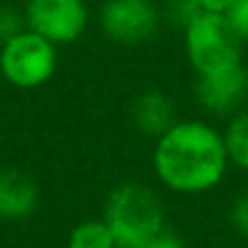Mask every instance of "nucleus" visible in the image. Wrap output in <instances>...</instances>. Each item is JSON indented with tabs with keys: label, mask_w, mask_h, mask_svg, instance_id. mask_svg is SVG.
<instances>
[{
	"label": "nucleus",
	"mask_w": 248,
	"mask_h": 248,
	"mask_svg": "<svg viewBox=\"0 0 248 248\" xmlns=\"http://www.w3.org/2000/svg\"><path fill=\"white\" fill-rule=\"evenodd\" d=\"M102 219L119 248H139L166 226V209L149 185L122 183L107 195Z\"/></svg>",
	"instance_id": "f03ea898"
},
{
	"label": "nucleus",
	"mask_w": 248,
	"mask_h": 248,
	"mask_svg": "<svg viewBox=\"0 0 248 248\" xmlns=\"http://www.w3.org/2000/svg\"><path fill=\"white\" fill-rule=\"evenodd\" d=\"M132 119L137 124V129L149 139H161L178 122L173 100L158 88H149V90H144L134 97Z\"/></svg>",
	"instance_id": "1a4fd4ad"
},
{
	"label": "nucleus",
	"mask_w": 248,
	"mask_h": 248,
	"mask_svg": "<svg viewBox=\"0 0 248 248\" xmlns=\"http://www.w3.org/2000/svg\"><path fill=\"white\" fill-rule=\"evenodd\" d=\"M248 95V71L243 63L200 73L195 85V97L204 112L226 114L241 107V102Z\"/></svg>",
	"instance_id": "0eeeda50"
},
{
	"label": "nucleus",
	"mask_w": 248,
	"mask_h": 248,
	"mask_svg": "<svg viewBox=\"0 0 248 248\" xmlns=\"http://www.w3.org/2000/svg\"><path fill=\"white\" fill-rule=\"evenodd\" d=\"M139 248H185V241H183V236L175 231V229H170L168 224L161 229V231H156L149 241H144Z\"/></svg>",
	"instance_id": "dca6fc26"
},
{
	"label": "nucleus",
	"mask_w": 248,
	"mask_h": 248,
	"mask_svg": "<svg viewBox=\"0 0 248 248\" xmlns=\"http://www.w3.org/2000/svg\"><path fill=\"white\" fill-rule=\"evenodd\" d=\"M224 144L229 161L248 173V109L238 112L224 132Z\"/></svg>",
	"instance_id": "9b49d317"
},
{
	"label": "nucleus",
	"mask_w": 248,
	"mask_h": 248,
	"mask_svg": "<svg viewBox=\"0 0 248 248\" xmlns=\"http://www.w3.org/2000/svg\"><path fill=\"white\" fill-rule=\"evenodd\" d=\"M229 224L241 238H248V192H241L229 207Z\"/></svg>",
	"instance_id": "4468645a"
},
{
	"label": "nucleus",
	"mask_w": 248,
	"mask_h": 248,
	"mask_svg": "<svg viewBox=\"0 0 248 248\" xmlns=\"http://www.w3.org/2000/svg\"><path fill=\"white\" fill-rule=\"evenodd\" d=\"M27 30L51 44H71L88 27V8L83 0H27Z\"/></svg>",
	"instance_id": "423d86ee"
},
{
	"label": "nucleus",
	"mask_w": 248,
	"mask_h": 248,
	"mask_svg": "<svg viewBox=\"0 0 248 248\" xmlns=\"http://www.w3.org/2000/svg\"><path fill=\"white\" fill-rule=\"evenodd\" d=\"M56 66V44L39 37L32 30L20 32L8 44L0 46V73L15 88H42L54 78Z\"/></svg>",
	"instance_id": "20e7f679"
},
{
	"label": "nucleus",
	"mask_w": 248,
	"mask_h": 248,
	"mask_svg": "<svg viewBox=\"0 0 248 248\" xmlns=\"http://www.w3.org/2000/svg\"><path fill=\"white\" fill-rule=\"evenodd\" d=\"M25 30H27L25 10L15 5H0V46L8 44L13 37H17Z\"/></svg>",
	"instance_id": "f8f14e48"
},
{
	"label": "nucleus",
	"mask_w": 248,
	"mask_h": 248,
	"mask_svg": "<svg viewBox=\"0 0 248 248\" xmlns=\"http://www.w3.org/2000/svg\"><path fill=\"white\" fill-rule=\"evenodd\" d=\"M202 10H200V5L195 3V0H168L166 3V13H161V17L166 15L168 20H173L183 32H185V27L200 15Z\"/></svg>",
	"instance_id": "ddd939ff"
},
{
	"label": "nucleus",
	"mask_w": 248,
	"mask_h": 248,
	"mask_svg": "<svg viewBox=\"0 0 248 248\" xmlns=\"http://www.w3.org/2000/svg\"><path fill=\"white\" fill-rule=\"evenodd\" d=\"M226 20L238 34V39L248 42V0H233V5L226 13Z\"/></svg>",
	"instance_id": "2eb2a0df"
},
{
	"label": "nucleus",
	"mask_w": 248,
	"mask_h": 248,
	"mask_svg": "<svg viewBox=\"0 0 248 248\" xmlns=\"http://www.w3.org/2000/svg\"><path fill=\"white\" fill-rule=\"evenodd\" d=\"M68 248H119L105 219H85L68 233Z\"/></svg>",
	"instance_id": "9d476101"
},
{
	"label": "nucleus",
	"mask_w": 248,
	"mask_h": 248,
	"mask_svg": "<svg viewBox=\"0 0 248 248\" xmlns=\"http://www.w3.org/2000/svg\"><path fill=\"white\" fill-rule=\"evenodd\" d=\"M39 207L37 183L17 170L0 168V221H22L30 219Z\"/></svg>",
	"instance_id": "6e6552de"
},
{
	"label": "nucleus",
	"mask_w": 248,
	"mask_h": 248,
	"mask_svg": "<svg viewBox=\"0 0 248 248\" xmlns=\"http://www.w3.org/2000/svg\"><path fill=\"white\" fill-rule=\"evenodd\" d=\"M229 168L224 134L204 122H175L156 139L154 170L158 180L180 195L214 190Z\"/></svg>",
	"instance_id": "f257e3e1"
},
{
	"label": "nucleus",
	"mask_w": 248,
	"mask_h": 248,
	"mask_svg": "<svg viewBox=\"0 0 248 248\" xmlns=\"http://www.w3.org/2000/svg\"><path fill=\"white\" fill-rule=\"evenodd\" d=\"M161 25V10L154 0H107L100 10L102 34L124 46L149 42Z\"/></svg>",
	"instance_id": "39448f33"
},
{
	"label": "nucleus",
	"mask_w": 248,
	"mask_h": 248,
	"mask_svg": "<svg viewBox=\"0 0 248 248\" xmlns=\"http://www.w3.org/2000/svg\"><path fill=\"white\" fill-rule=\"evenodd\" d=\"M195 3L204 13H221V15H226L229 8L233 5V0H195Z\"/></svg>",
	"instance_id": "f3484780"
},
{
	"label": "nucleus",
	"mask_w": 248,
	"mask_h": 248,
	"mask_svg": "<svg viewBox=\"0 0 248 248\" xmlns=\"http://www.w3.org/2000/svg\"><path fill=\"white\" fill-rule=\"evenodd\" d=\"M241 39L221 13H200L185 27V51L197 73L241 63Z\"/></svg>",
	"instance_id": "7ed1b4c3"
}]
</instances>
